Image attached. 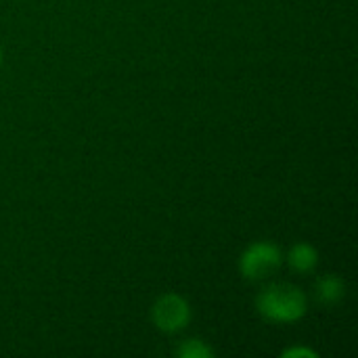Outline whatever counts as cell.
Segmentation results:
<instances>
[{"mask_svg":"<svg viewBox=\"0 0 358 358\" xmlns=\"http://www.w3.org/2000/svg\"><path fill=\"white\" fill-rule=\"evenodd\" d=\"M256 306L264 319L277 321V323H289V321H298L304 317L306 296L296 285L277 283V285L266 287L258 296Z\"/></svg>","mask_w":358,"mask_h":358,"instance_id":"cell-1","label":"cell"},{"mask_svg":"<svg viewBox=\"0 0 358 358\" xmlns=\"http://www.w3.org/2000/svg\"><path fill=\"white\" fill-rule=\"evenodd\" d=\"M281 266V250L273 243L260 241L250 245L239 262L241 275L250 281H260L271 277Z\"/></svg>","mask_w":358,"mask_h":358,"instance_id":"cell-2","label":"cell"},{"mask_svg":"<svg viewBox=\"0 0 358 358\" xmlns=\"http://www.w3.org/2000/svg\"><path fill=\"white\" fill-rule=\"evenodd\" d=\"M189 319H191V308L187 300L176 294L162 296L153 306V323L162 331H168V334L180 331L187 327Z\"/></svg>","mask_w":358,"mask_h":358,"instance_id":"cell-3","label":"cell"},{"mask_svg":"<svg viewBox=\"0 0 358 358\" xmlns=\"http://www.w3.org/2000/svg\"><path fill=\"white\" fill-rule=\"evenodd\" d=\"M344 281L336 275H325L317 281L315 285V296L319 300V304L323 306H331L338 304L344 298Z\"/></svg>","mask_w":358,"mask_h":358,"instance_id":"cell-4","label":"cell"},{"mask_svg":"<svg viewBox=\"0 0 358 358\" xmlns=\"http://www.w3.org/2000/svg\"><path fill=\"white\" fill-rule=\"evenodd\" d=\"M319 262V256H317V250L308 243H296L289 252V264L294 271L298 273H308L317 266Z\"/></svg>","mask_w":358,"mask_h":358,"instance_id":"cell-5","label":"cell"},{"mask_svg":"<svg viewBox=\"0 0 358 358\" xmlns=\"http://www.w3.org/2000/svg\"><path fill=\"white\" fill-rule=\"evenodd\" d=\"M176 355L180 358H212L214 357V350L210 346H206L201 340H185Z\"/></svg>","mask_w":358,"mask_h":358,"instance_id":"cell-6","label":"cell"},{"mask_svg":"<svg viewBox=\"0 0 358 358\" xmlns=\"http://www.w3.org/2000/svg\"><path fill=\"white\" fill-rule=\"evenodd\" d=\"M283 357L285 358H294V357H310V358H317V352H313V350H308V348H289V350H285L283 352Z\"/></svg>","mask_w":358,"mask_h":358,"instance_id":"cell-7","label":"cell"}]
</instances>
